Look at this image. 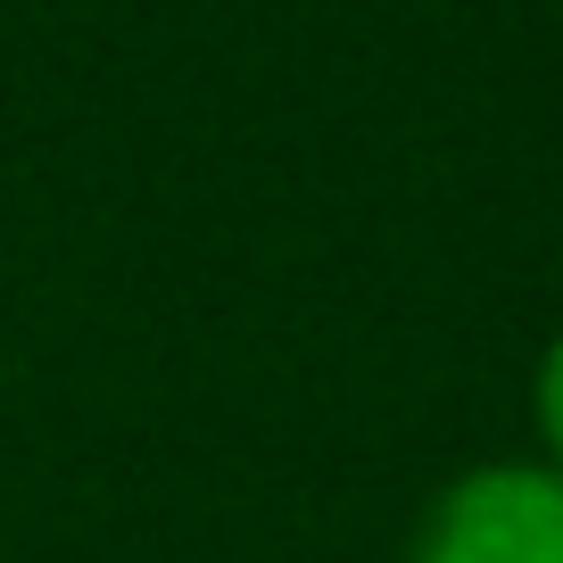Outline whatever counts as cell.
Instances as JSON below:
<instances>
[{
	"instance_id": "6da1fadb",
	"label": "cell",
	"mask_w": 563,
	"mask_h": 563,
	"mask_svg": "<svg viewBox=\"0 0 563 563\" xmlns=\"http://www.w3.org/2000/svg\"><path fill=\"white\" fill-rule=\"evenodd\" d=\"M431 563H563V481H481L440 522Z\"/></svg>"
},
{
	"instance_id": "7a4b0ae2",
	"label": "cell",
	"mask_w": 563,
	"mask_h": 563,
	"mask_svg": "<svg viewBox=\"0 0 563 563\" xmlns=\"http://www.w3.org/2000/svg\"><path fill=\"white\" fill-rule=\"evenodd\" d=\"M547 422H555V448H563V349H555V365H547Z\"/></svg>"
}]
</instances>
